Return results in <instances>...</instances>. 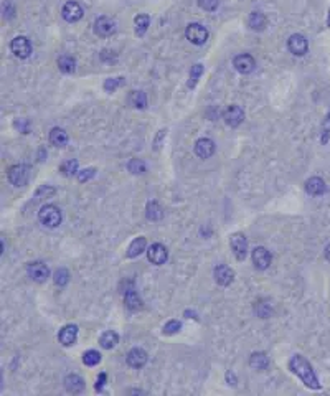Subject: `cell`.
<instances>
[{"mask_svg": "<svg viewBox=\"0 0 330 396\" xmlns=\"http://www.w3.org/2000/svg\"><path fill=\"white\" fill-rule=\"evenodd\" d=\"M164 216V210L157 202H151L147 205V218L151 221H159Z\"/></svg>", "mask_w": 330, "mask_h": 396, "instance_id": "cell-29", "label": "cell"}, {"mask_svg": "<svg viewBox=\"0 0 330 396\" xmlns=\"http://www.w3.org/2000/svg\"><path fill=\"white\" fill-rule=\"evenodd\" d=\"M61 15H63V19L66 22L75 23V22L83 19V9H81V5L78 2H73V0H71V2H66L63 5Z\"/></svg>", "mask_w": 330, "mask_h": 396, "instance_id": "cell-11", "label": "cell"}, {"mask_svg": "<svg viewBox=\"0 0 330 396\" xmlns=\"http://www.w3.org/2000/svg\"><path fill=\"white\" fill-rule=\"evenodd\" d=\"M124 83V80L122 78H109V80H106V83H104V90L106 91H109V93H112L114 90H116V88H119Z\"/></svg>", "mask_w": 330, "mask_h": 396, "instance_id": "cell-37", "label": "cell"}, {"mask_svg": "<svg viewBox=\"0 0 330 396\" xmlns=\"http://www.w3.org/2000/svg\"><path fill=\"white\" fill-rule=\"evenodd\" d=\"M38 220L48 228H55L61 223V211L55 205H43L38 211Z\"/></svg>", "mask_w": 330, "mask_h": 396, "instance_id": "cell-2", "label": "cell"}, {"mask_svg": "<svg viewBox=\"0 0 330 396\" xmlns=\"http://www.w3.org/2000/svg\"><path fill=\"white\" fill-rule=\"evenodd\" d=\"M124 302H125V307L130 310H139L142 307V300L139 297V294H137L134 289H130V291L125 292L124 295Z\"/></svg>", "mask_w": 330, "mask_h": 396, "instance_id": "cell-24", "label": "cell"}, {"mask_svg": "<svg viewBox=\"0 0 330 396\" xmlns=\"http://www.w3.org/2000/svg\"><path fill=\"white\" fill-rule=\"evenodd\" d=\"M323 131H325L327 134L330 132V112H328V116L325 117V121H323Z\"/></svg>", "mask_w": 330, "mask_h": 396, "instance_id": "cell-42", "label": "cell"}, {"mask_svg": "<svg viewBox=\"0 0 330 396\" xmlns=\"http://www.w3.org/2000/svg\"><path fill=\"white\" fill-rule=\"evenodd\" d=\"M185 35H187V40L193 45H205L208 40V30L202 23H190Z\"/></svg>", "mask_w": 330, "mask_h": 396, "instance_id": "cell-4", "label": "cell"}, {"mask_svg": "<svg viewBox=\"0 0 330 396\" xmlns=\"http://www.w3.org/2000/svg\"><path fill=\"white\" fill-rule=\"evenodd\" d=\"M327 187H325V182H323L320 177H312L307 182H305V192L309 195H322L325 193Z\"/></svg>", "mask_w": 330, "mask_h": 396, "instance_id": "cell-20", "label": "cell"}, {"mask_svg": "<svg viewBox=\"0 0 330 396\" xmlns=\"http://www.w3.org/2000/svg\"><path fill=\"white\" fill-rule=\"evenodd\" d=\"M198 5L207 12H215L218 9V0H198Z\"/></svg>", "mask_w": 330, "mask_h": 396, "instance_id": "cell-38", "label": "cell"}, {"mask_svg": "<svg viewBox=\"0 0 330 396\" xmlns=\"http://www.w3.org/2000/svg\"><path fill=\"white\" fill-rule=\"evenodd\" d=\"M50 142L55 147H64L68 144V134L61 127H53L50 131Z\"/></svg>", "mask_w": 330, "mask_h": 396, "instance_id": "cell-22", "label": "cell"}, {"mask_svg": "<svg viewBox=\"0 0 330 396\" xmlns=\"http://www.w3.org/2000/svg\"><path fill=\"white\" fill-rule=\"evenodd\" d=\"M203 74V64H195V66H191V71H190V81H188V88H195L198 80H200V76Z\"/></svg>", "mask_w": 330, "mask_h": 396, "instance_id": "cell-33", "label": "cell"}, {"mask_svg": "<svg viewBox=\"0 0 330 396\" xmlns=\"http://www.w3.org/2000/svg\"><path fill=\"white\" fill-rule=\"evenodd\" d=\"M15 127H19L23 134L28 132V122H27V121H20V122L17 121V122H15Z\"/></svg>", "mask_w": 330, "mask_h": 396, "instance_id": "cell-41", "label": "cell"}, {"mask_svg": "<svg viewBox=\"0 0 330 396\" xmlns=\"http://www.w3.org/2000/svg\"><path fill=\"white\" fill-rule=\"evenodd\" d=\"M223 119L225 122L228 124V126H231V127H238L239 124H241L244 121V111L241 106H236V104H233L230 106V108H226L225 112H223Z\"/></svg>", "mask_w": 330, "mask_h": 396, "instance_id": "cell-9", "label": "cell"}, {"mask_svg": "<svg viewBox=\"0 0 330 396\" xmlns=\"http://www.w3.org/2000/svg\"><path fill=\"white\" fill-rule=\"evenodd\" d=\"M289 368L292 370V373H296L301 380L305 383V386H309L312 389H320V383L319 378L314 373L310 363L301 355H294L289 362Z\"/></svg>", "mask_w": 330, "mask_h": 396, "instance_id": "cell-1", "label": "cell"}, {"mask_svg": "<svg viewBox=\"0 0 330 396\" xmlns=\"http://www.w3.org/2000/svg\"><path fill=\"white\" fill-rule=\"evenodd\" d=\"M59 172H61L64 177L76 175L78 172H80V170H78V161H75V159H70V161L63 162L61 165H59Z\"/></svg>", "mask_w": 330, "mask_h": 396, "instance_id": "cell-31", "label": "cell"}, {"mask_svg": "<svg viewBox=\"0 0 330 396\" xmlns=\"http://www.w3.org/2000/svg\"><path fill=\"white\" fill-rule=\"evenodd\" d=\"M116 32V22L109 17H99V19H96L94 22V33L98 35V37H111V35Z\"/></svg>", "mask_w": 330, "mask_h": 396, "instance_id": "cell-8", "label": "cell"}, {"mask_svg": "<svg viewBox=\"0 0 330 396\" xmlns=\"http://www.w3.org/2000/svg\"><path fill=\"white\" fill-rule=\"evenodd\" d=\"M83 362L88 366H94L101 362V353L96 350H88L85 355H83Z\"/></svg>", "mask_w": 330, "mask_h": 396, "instance_id": "cell-34", "label": "cell"}, {"mask_svg": "<svg viewBox=\"0 0 330 396\" xmlns=\"http://www.w3.org/2000/svg\"><path fill=\"white\" fill-rule=\"evenodd\" d=\"M58 68H59V71L64 73V74L75 73V69H76V60H75L73 56H70V55H63V56L58 60Z\"/></svg>", "mask_w": 330, "mask_h": 396, "instance_id": "cell-25", "label": "cell"}, {"mask_svg": "<svg viewBox=\"0 0 330 396\" xmlns=\"http://www.w3.org/2000/svg\"><path fill=\"white\" fill-rule=\"evenodd\" d=\"M215 142L208 137H202L195 142V153L200 159H210L215 153Z\"/></svg>", "mask_w": 330, "mask_h": 396, "instance_id": "cell-14", "label": "cell"}, {"mask_svg": "<svg viewBox=\"0 0 330 396\" xmlns=\"http://www.w3.org/2000/svg\"><path fill=\"white\" fill-rule=\"evenodd\" d=\"M180 329H182V324H180L178 321H170V322H167L164 325V334L165 335H173V334H177Z\"/></svg>", "mask_w": 330, "mask_h": 396, "instance_id": "cell-36", "label": "cell"}, {"mask_svg": "<svg viewBox=\"0 0 330 396\" xmlns=\"http://www.w3.org/2000/svg\"><path fill=\"white\" fill-rule=\"evenodd\" d=\"M127 363L132 368H142L147 363V353L142 348H132L127 353Z\"/></svg>", "mask_w": 330, "mask_h": 396, "instance_id": "cell-18", "label": "cell"}, {"mask_svg": "<svg viewBox=\"0 0 330 396\" xmlns=\"http://www.w3.org/2000/svg\"><path fill=\"white\" fill-rule=\"evenodd\" d=\"M327 25L330 27V10H328V19H327Z\"/></svg>", "mask_w": 330, "mask_h": 396, "instance_id": "cell-44", "label": "cell"}, {"mask_svg": "<svg viewBox=\"0 0 330 396\" xmlns=\"http://www.w3.org/2000/svg\"><path fill=\"white\" fill-rule=\"evenodd\" d=\"M53 281H55L56 286H66L70 281V273L66 269H56L55 274H53Z\"/></svg>", "mask_w": 330, "mask_h": 396, "instance_id": "cell-35", "label": "cell"}, {"mask_svg": "<svg viewBox=\"0 0 330 396\" xmlns=\"http://www.w3.org/2000/svg\"><path fill=\"white\" fill-rule=\"evenodd\" d=\"M129 99H130V104L137 109H144L147 106V96L144 91H132Z\"/></svg>", "mask_w": 330, "mask_h": 396, "instance_id": "cell-30", "label": "cell"}, {"mask_svg": "<svg viewBox=\"0 0 330 396\" xmlns=\"http://www.w3.org/2000/svg\"><path fill=\"white\" fill-rule=\"evenodd\" d=\"M233 66H235L236 71H239L241 74H248V73H251L254 69L256 61H254V58L251 55L244 53V55L235 56V60H233Z\"/></svg>", "mask_w": 330, "mask_h": 396, "instance_id": "cell-13", "label": "cell"}, {"mask_svg": "<svg viewBox=\"0 0 330 396\" xmlns=\"http://www.w3.org/2000/svg\"><path fill=\"white\" fill-rule=\"evenodd\" d=\"M249 365L253 366L254 370H266L269 366V358L264 352H256L251 355L249 358Z\"/></svg>", "mask_w": 330, "mask_h": 396, "instance_id": "cell-23", "label": "cell"}, {"mask_svg": "<svg viewBox=\"0 0 330 396\" xmlns=\"http://www.w3.org/2000/svg\"><path fill=\"white\" fill-rule=\"evenodd\" d=\"M104 383H106V373H101V375L98 376V380H96V389H98V391H101V389H103V386H104Z\"/></svg>", "mask_w": 330, "mask_h": 396, "instance_id": "cell-40", "label": "cell"}, {"mask_svg": "<svg viewBox=\"0 0 330 396\" xmlns=\"http://www.w3.org/2000/svg\"><path fill=\"white\" fill-rule=\"evenodd\" d=\"M230 245H231V250L235 253L238 261H243L246 258V253H248V240H246V236L243 233L231 234Z\"/></svg>", "mask_w": 330, "mask_h": 396, "instance_id": "cell-7", "label": "cell"}, {"mask_svg": "<svg viewBox=\"0 0 330 396\" xmlns=\"http://www.w3.org/2000/svg\"><path fill=\"white\" fill-rule=\"evenodd\" d=\"M10 50L20 60H25L32 55V45H30V40L27 37H15L10 43Z\"/></svg>", "mask_w": 330, "mask_h": 396, "instance_id": "cell-6", "label": "cell"}, {"mask_svg": "<svg viewBox=\"0 0 330 396\" xmlns=\"http://www.w3.org/2000/svg\"><path fill=\"white\" fill-rule=\"evenodd\" d=\"M76 339H78V327H76V325H73V324L64 325V327L59 330V334H58V340L61 342L64 347L75 345Z\"/></svg>", "mask_w": 330, "mask_h": 396, "instance_id": "cell-15", "label": "cell"}, {"mask_svg": "<svg viewBox=\"0 0 330 396\" xmlns=\"http://www.w3.org/2000/svg\"><path fill=\"white\" fill-rule=\"evenodd\" d=\"M134 23H136V35L142 37V35L147 32L149 25H151V17L146 14H141L134 19Z\"/></svg>", "mask_w": 330, "mask_h": 396, "instance_id": "cell-27", "label": "cell"}, {"mask_svg": "<svg viewBox=\"0 0 330 396\" xmlns=\"http://www.w3.org/2000/svg\"><path fill=\"white\" fill-rule=\"evenodd\" d=\"M147 258H149V261H151L152 264L160 266V264H164L167 261V258H169V251H167V248L164 245L154 243L147 250Z\"/></svg>", "mask_w": 330, "mask_h": 396, "instance_id": "cell-10", "label": "cell"}, {"mask_svg": "<svg viewBox=\"0 0 330 396\" xmlns=\"http://www.w3.org/2000/svg\"><path fill=\"white\" fill-rule=\"evenodd\" d=\"M287 48H289V51L292 53V55L304 56L309 50L307 38L301 33H294L289 37V40H287Z\"/></svg>", "mask_w": 330, "mask_h": 396, "instance_id": "cell-5", "label": "cell"}, {"mask_svg": "<svg viewBox=\"0 0 330 396\" xmlns=\"http://www.w3.org/2000/svg\"><path fill=\"white\" fill-rule=\"evenodd\" d=\"M233 277H235V273L230 266L226 264H220L218 268H215V279L220 286H230Z\"/></svg>", "mask_w": 330, "mask_h": 396, "instance_id": "cell-17", "label": "cell"}, {"mask_svg": "<svg viewBox=\"0 0 330 396\" xmlns=\"http://www.w3.org/2000/svg\"><path fill=\"white\" fill-rule=\"evenodd\" d=\"M325 258H327L328 261H330V245L327 246V250H325Z\"/></svg>", "mask_w": 330, "mask_h": 396, "instance_id": "cell-43", "label": "cell"}, {"mask_svg": "<svg viewBox=\"0 0 330 396\" xmlns=\"http://www.w3.org/2000/svg\"><path fill=\"white\" fill-rule=\"evenodd\" d=\"M248 25H249L251 30H254V32L264 30V28H266V25H268L266 15L261 14V12H251L249 19H248Z\"/></svg>", "mask_w": 330, "mask_h": 396, "instance_id": "cell-21", "label": "cell"}, {"mask_svg": "<svg viewBox=\"0 0 330 396\" xmlns=\"http://www.w3.org/2000/svg\"><path fill=\"white\" fill-rule=\"evenodd\" d=\"M64 388L66 391L70 393H81L83 389H85V380L80 376V375H68L64 378Z\"/></svg>", "mask_w": 330, "mask_h": 396, "instance_id": "cell-19", "label": "cell"}, {"mask_svg": "<svg viewBox=\"0 0 330 396\" xmlns=\"http://www.w3.org/2000/svg\"><path fill=\"white\" fill-rule=\"evenodd\" d=\"M253 263L257 269H268L271 264V254L262 246H257L253 250Z\"/></svg>", "mask_w": 330, "mask_h": 396, "instance_id": "cell-16", "label": "cell"}, {"mask_svg": "<svg viewBox=\"0 0 330 396\" xmlns=\"http://www.w3.org/2000/svg\"><path fill=\"white\" fill-rule=\"evenodd\" d=\"M30 177V170L27 165L19 164V165H12L9 169V182L15 187H23L27 185Z\"/></svg>", "mask_w": 330, "mask_h": 396, "instance_id": "cell-3", "label": "cell"}, {"mask_svg": "<svg viewBox=\"0 0 330 396\" xmlns=\"http://www.w3.org/2000/svg\"><path fill=\"white\" fill-rule=\"evenodd\" d=\"M117 342H119V335L116 332H112V330H107V332H104L103 335H101V339H99L101 347L106 348V350H109V348L116 347Z\"/></svg>", "mask_w": 330, "mask_h": 396, "instance_id": "cell-26", "label": "cell"}, {"mask_svg": "<svg viewBox=\"0 0 330 396\" xmlns=\"http://www.w3.org/2000/svg\"><path fill=\"white\" fill-rule=\"evenodd\" d=\"M94 175H96V170H94V169L80 170V172H78V180H80V182H86V180H89V179H93Z\"/></svg>", "mask_w": 330, "mask_h": 396, "instance_id": "cell-39", "label": "cell"}, {"mask_svg": "<svg viewBox=\"0 0 330 396\" xmlns=\"http://www.w3.org/2000/svg\"><path fill=\"white\" fill-rule=\"evenodd\" d=\"M127 169L130 174H136V175H141V174H146V164L139 159H130L129 164H127Z\"/></svg>", "mask_w": 330, "mask_h": 396, "instance_id": "cell-32", "label": "cell"}, {"mask_svg": "<svg viewBox=\"0 0 330 396\" xmlns=\"http://www.w3.org/2000/svg\"><path fill=\"white\" fill-rule=\"evenodd\" d=\"M27 273L33 281H37V282H45L48 277H50V269L46 268V264L40 263V261L30 263L28 268H27Z\"/></svg>", "mask_w": 330, "mask_h": 396, "instance_id": "cell-12", "label": "cell"}, {"mask_svg": "<svg viewBox=\"0 0 330 396\" xmlns=\"http://www.w3.org/2000/svg\"><path fill=\"white\" fill-rule=\"evenodd\" d=\"M144 250H146V238H144V236H139V238H136V240L130 243L129 250H127V258L139 256V254H141Z\"/></svg>", "mask_w": 330, "mask_h": 396, "instance_id": "cell-28", "label": "cell"}]
</instances>
